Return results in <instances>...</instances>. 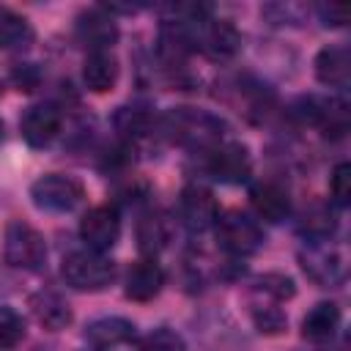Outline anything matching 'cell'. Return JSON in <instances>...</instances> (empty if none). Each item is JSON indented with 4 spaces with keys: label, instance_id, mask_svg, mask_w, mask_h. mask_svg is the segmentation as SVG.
Listing matches in <instances>:
<instances>
[{
    "label": "cell",
    "instance_id": "4dcf8cb0",
    "mask_svg": "<svg viewBox=\"0 0 351 351\" xmlns=\"http://www.w3.org/2000/svg\"><path fill=\"white\" fill-rule=\"evenodd\" d=\"M3 137H5V126H3V121H0V143H3Z\"/></svg>",
    "mask_w": 351,
    "mask_h": 351
},
{
    "label": "cell",
    "instance_id": "ba28073f",
    "mask_svg": "<svg viewBox=\"0 0 351 351\" xmlns=\"http://www.w3.org/2000/svg\"><path fill=\"white\" fill-rule=\"evenodd\" d=\"M77 38L90 52H107L118 41V25L112 22V16L101 5L88 8L77 16Z\"/></svg>",
    "mask_w": 351,
    "mask_h": 351
},
{
    "label": "cell",
    "instance_id": "f1b7e54d",
    "mask_svg": "<svg viewBox=\"0 0 351 351\" xmlns=\"http://www.w3.org/2000/svg\"><path fill=\"white\" fill-rule=\"evenodd\" d=\"M11 80H14V85H16L19 90H33V88L38 85L41 74H38V69H36L33 63H25V66H16V69L11 71Z\"/></svg>",
    "mask_w": 351,
    "mask_h": 351
},
{
    "label": "cell",
    "instance_id": "4316f807",
    "mask_svg": "<svg viewBox=\"0 0 351 351\" xmlns=\"http://www.w3.org/2000/svg\"><path fill=\"white\" fill-rule=\"evenodd\" d=\"M258 291H263L266 296H271L274 302H285L293 296V280L285 277V274H263L258 280Z\"/></svg>",
    "mask_w": 351,
    "mask_h": 351
},
{
    "label": "cell",
    "instance_id": "5b68a950",
    "mask_svg": "<svg viewBox=\"0 0 351 351\" xmlns=\"http://www.w3.org/2000/svg\"><path fill=\"white\" fill-rule=\"evenodd\" d=\"M30 197L41 211H71L82 203L85 197V186L66 173H47L38 181H33L30 186Z\"/></svg>",
    "mask_w": 351,
    "mask_h": 351
},
{
    "label": "cell",
    "instance_id": "5bb4252c",
    "mask_svg": "<svg viewBox=\"0 0 351 351\" xmlns=\"http://www.w3.org/2000/svg\"><path fill=\"white\" fill-rule=\"evenodd\" d=\"M250 203H252L255 214H258L263 222H282V219L291 214V197H288V192H285L280 184H274V181H263V184L252 186Z\"/></svg>",
    "mask_w": 351,
    "mask_h": 351
},
{
    "label": "cell",
    "instance_id": "277c9868",
    "mask_svg": "<svg viewBox=\"0 0 351 351\" xmlns=\"http://www.w3.org/2000/svg\"><path fill=\"white\" fill-rule=\"evenodd\" d=\"M299 263L304 269V274L315 282V285H337L346 277L348 261H346V250L340 244H332L329 239L324 241H310L302 252H299Z\"/></svg>",
    "mask_w": 351,
    "mask_h": 351
},
{
    "label": "cell",
    "instance_id": "30bf717a",
    "mask_svg": "<svg viewBox=\"0 0 351 351\" xmlns=\"http://www.w3.org/2000/svg\"><path fill=\"white\" fill-rule=\"evenodd\" d=\"M178 214L184 219L186 228L192 230H206L217 222L219 217V206L214 200V195L203 186H186L178 197Z\"/></svg>",
    "mask_w": 351,
    "mask_h": 351
},
{
    "label": "cell",
    "instance_id": "9a60e30c",
    "mask_svg": "<svg viewBox=\"0 0 351 351\" xmlns=\"http://www.w3.org/2000/svg\"><path fill=\"white\" fill-rule=\"evenodd\" d=\"M200 47L208 58L214 60H228L239 52V44H241V36L239 30L228 22V19H219V22H203V36H200Z\"/></svg>",
    "mask_w": 351,
    "mask_h": 351
},
{
    "label": "cell",
    "instance_id": "d4e9b609",
    "mask_svg": "<svg viewBox=\"0 0 351 351\" xmlns=\"http://www.w3.org/2000/svg\"><path fill=\"white\" fill-rule=\"evenodd\" d=\"M252 321L258 326V332L263 335H280L285 329V313L280 307H269V304H255L252 310Z\"/></svg>",
    "mask_w": 351,
    "mask_h": 351
},
{
    "label": "cell",
    "instance_id": "7a4b0ae2",
    "mask_svg": "<svg viewBox=\"0 0 351 351\" xmlns=\"http://www.w3.org/2000/svg\"><path fill=\"white\" fill-rule=\"evenodd\" d=\"M3 258L14 269L36 271L47 261V241L25 219H11L3 233Z\"/></svg>",
    "mask_w": 351,
    "mask_h": 351
},
{
    "label": "cell",
    "instance_id": "7c38bea8",
    "mask_svg": "<svg viewBox=\"0 0 351 351\" xmlns=\"http://www.w3.org/2000/svg\"><path fill=\"white\" fill-rule=\"evenodd\" d=\"M165 285V271L156 261H137L129 274H126V285L123 293L132 302H151L154 296H159Z\"/></svg>",
    "mask_w": 351,
    "mask_h": 351
},
{
    "label": "cell",
    "instance_id": "ac0fdd59",
    "mask_svg": "<svg viewBox=\"0 0 351 351\" xmlns=\"http://www.w3.org/2000/svg\"><path fill=\"white\" fill-rule=\"evenodd\" d=\"M30 307H33L36 321H38L41 326L52 329V332H58V329H63V326L71 324V307H69V302H66L63 296H58L55 291H41V293H36V296L30 299Z\"/></svg>",
    "mask_w": 351,
    "mask_h": 351
},
{
    "label": "cell",
    "instance_id": "4fadbf2b",
    "mask_svg": "<svg viewBox=\"0 0 351 351\" xmlns=\"http://www.w3.org/2000/svg\"><path fill=\"white\" fill-rule=\"evenodd\" d=\"M315 77L329 88H348L351 82V52L346 47H324L315 55Z\"/></svg>",
    "mask_w": 351,
    "mask_h": 351
},
{
    "label": "cell",
    "instance_id": "2e32d148",
    "mask_svg": "<svg viewBox=\"0 0 351 351\" xmlns=\"http://www.w3.org/2000/svg\"><path fill=\"white\" fill-rule=\"evenodd\" d=\"M134 337V324L126 321V318H99L93 324H88L85 329V340L93 346V348H115V346H123Z\"/></svg>",
    "mask_w": 351,
    "mask_h": 351
},
{
    "label": "cell",
    "instance_id": "7402d4cb",
    "mask_svg": "<svg viewBox=\"0 0 351 351\" xmlns=\"http://www.w3.org/2000/svg\"><path fill=\"white\" fill-rule=\"evenodd\" d=\"M167 241V228L162 222V217L156 214H145L140 222H137V247L143 252H159Z\"/></svg>",
    "mask_w": 351,
    "mask_h": 351
},
{
    "label": "cell",
    "instance_id": "f546056e",
    "mask_svg": "<svg viewBox=\"0 0 351 351\" xmlns=\"http://www.w3.org/2000/svg\"><path fill=\"white\" fill-rule=\"evenodd\" d=\"M318 14L324 19V25H346L348 19V8L346 5H318Z\"/></svg>",
    "mask_w": 351,
    "mask_h": 351
},
{
    "label": "cell",
    "instance_id": "52a82bcc",
    "mask_svg": "<svg viewBox=\"0 0 351 351\" xmlns=\"http://www.w3.org/2000/svg\"><path fill=\"white\" fill-rule=\"evenodd\" d=\"M80 236L88 244V250H93V252H104V250L115 247V241L121 236L118 211L112 206H93V208H88L85 217L80 219Z\"/></svg>",
    "mask_w": 351,
    "mask_h": 351
},
{
    "label": "cell",
    "instance_id": "603a6c76",
    "mask_svg": "<svg viewBox=\"0 0 351 351\" xmlns=\"http://www.w3.org/2000/svg\"><path fill=\"white\" fill-rule=\"evenodd\" d=\"M22 337H25V321H22V315L14 307L0 304V348H14Z\"/></svg>",
    "mask_w": 351,
    "mask_h": 351
},
{
    "label": "cell",
    "instance_id": "6da1fadb",
    "mask_svg": "<svg viewBox=\"0 0 351 351\" xmlns=\"http://www.w3.org/2000/svg\"><path fill=\"white\" fill-rule=\"evenodd\" d=\"M222 129L225 126L219 118L192 110V107H178L165 118V132H170L176 143L189 145V148H208V145L217 148Z\"/></svg>",
    "mask_w": 351,
    "mask_h": 351
},
{
    "label": "cell",
    "instance_id": "484cf974",
    "mask_svg": "<svg viewBox=\"0 0 351 351\" xmlns=\"http://www.w3.org/2000/svg\"><path fill=\"white\" fill-rule=\"evenodd\" d=\"M329 192H332V200H335L337 206H348V203H351V165H348V162H340V165L332 170Z\"/></svg>",
    "mask_w": 351,
    "mask_h": 351
},
{
    "label": "cell",
    "instance_id": "ffe728a7",
    "mask_svg": "<svg viewBox=\"0 0 351 351\" xmlns=\"http://www.w3.org/2000/svg\"><path fill=\"white\" fill-rule=\"evenodd\" d=\"M33 41L30 22L8 5H0V49H22Z\"/></svg>",
    "mask_w": 351,
    "mask_h": 351
},
{
    "label": "cell",
    "instance_id": "cb8c5ba5",
    "mask_svg": "<svg viewBox=\"0 0 351 351\" xmlns=\"http://www.w3.org/2000/svg\"><path fill=\"white\" fill-rule=\"evenodd\" d=\"M115 126H118V132H123L126 137H140V134L148 132L151 118H148V112L140 110V107H121L118 115H115Z\"/></svg>",
    "mask_w": 351,
    "mask_h": 351
},
{
    "label": "cell",
    "instance_id": "83f0119b",
    "mask_svg": "<svg viewBox=\"0 0 351 351\" xmlns=\"http://www.w3.org/2000/svg\"><path fill=\"white\" fill-rule=\"evenodd\" d=\"M143 351H184V340L173 329H156L143 340Z\"/></svg>",
    "mask_w": 351,
    "mask_h": 351
},
{
    "label": "cell",
    "instance_id": "8fae6325",
    "mask_svg": "<svg viewBox=\"0 0 351 351\" xmlns=\"http://www.w3.org/2000/svg\"><path fill=\"white\" fill-rule=\"evenodd\" d=\"M60 129V112L49 104H33L19 118V132L33 148H44L55 140Z\"/></svg>",
    "mask_w": 351,
    "mask_h": 351
},
{
    "label": "cell",
    "instance_id": "9c48e42d",
    "mask_svg": "<svg viewBox=\"0 0 351 351\" xmlns=\"http://www.w3.org/2000/svg\"><path fill=\"white\" fill-rule=\"evenodd\" d=\"M208 170L214 178H219L225 184H241L250 178V170H252L250 151L241 143H222L211 151Z\"/></svg>",
    "mask_w": 351,
    "mask_h": 351
},
{
    "label": "cell",
    "instance_id": "3957f363",
    "mask_svg": "<svg viewBox=\"0 0 351 351\" xmlns=\"http://www.w3.org/2000/svg\"><path fill=\"white\" fill-rule=\"evenodd\" d=\"M63 280L77 288V291H101L112 282L115 277V266L112 261H107L101 252L93 250H74L63 258L60 266Z\"/></svg>",
    "mask_w": 351,
    "mask_h": 351
},
{
    "label": "cell",
    "instance_id": "44dd1931",
    "mask_svg": "<svg viewBox=\"0 0 351 351\" xmlns=\"http://www.w3.org/2000/svg\"><path fill=\"white\" fill-rule=\"evenodd\" d=\"M337 228V219H335V211L324 203H313L310 208L302 211V219H299V230L310 239V241H324L335 233Z\"/></svg>",
    "mask_w": 351,
    "mask_h": 351
},
{
    "label": "cell",
    "instance_id": "8992f818",
    "mask_svg": "<svg viewBox=\"0 0 351 351\" xmlns=\"http://www.w3.org/2000/svg\"><path fill=\"white\" fill-rule=\"evenodd\" d=\"M214 225H217V241L233 255H252L263 241L258 222L241 211L219 214Z\"/></svg>",
    "mask_w": 351,
    "mask_h": 351
},
{
    "label": "cell",
    "instance_id": "e0dca14e",
    "mask_svg": "<svg viewBox=\"0 0 351 351\" xmlns=\"http://www.w3.org/2000/svg\"><path fill=\"white\" fill-rule=\"evenodd\" d=\"M340 326V307L335 302H318L302 321V337L310 343H326Z\"/></svg>",
    "mask_w": 351,
    "mask_h": 351
},
{
    "label": "cell",
    "instance_id": "d6986e66",
    "mask_svg": "<svg viewBox=\"0 0 351 351\" xmlns=\"http://www.w3.org/2000/svg\"><path fill=\"white\" fill-rule=\"evenodd\" d=\"M82 80L93 93L112 90L118 80V60L110 52H90L82 63Z\"/></svg>",
    "mask_w": 351,
    "mask_h": 351
}]
</instances>
